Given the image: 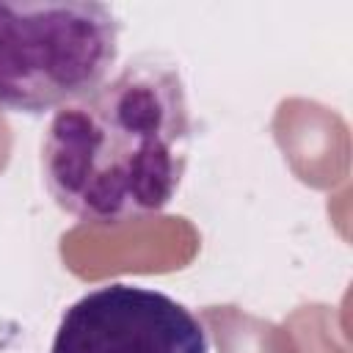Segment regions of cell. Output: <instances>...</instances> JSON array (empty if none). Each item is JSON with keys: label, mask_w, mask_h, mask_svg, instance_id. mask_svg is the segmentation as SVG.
<instances>
[{"label": "cell", "mask_w": 353, "mask_h": 353, "mask_svg": "<svg viewBox=\"0 0 353 353\" xmlns=\"http://www.w3.org/2000/svg\"><path fill=\"white\" fill-rule=\"evenodd\" d=\"M121 25L102 3H0V108L44 113L108 80Z\"/></svg>", "instance_id": "2"}, {"label": "cell", "mask_w": 353, "mask_h": 353, "mask_svg": "<svg viewBox=\"0 0 353 353\" xmlns=\"http://www.w3.org/2000/svg\"><path fill=\"white\" fill-rule=\"evenodd\" d=\"M190 138L179 69L146 52L52 116L41 146L44 182L55 204L83 223L138 221L176 196Z\"/></svg>", "instance_id": "1"}, {"label": "cell", "mask_w": 353, "mask_h": 353, "mask_svg": "<svg viewBox=\"0 0 353 353\" xmlns=\"http://www.w3.org/2000/svg\"><path fill=\"white\" fill-rule=\"evenodd\" d=\"M50 353H207V334L171 295L119 281L61 314Z\"/></svg>", "instance_id": "3"}]
</instances>
